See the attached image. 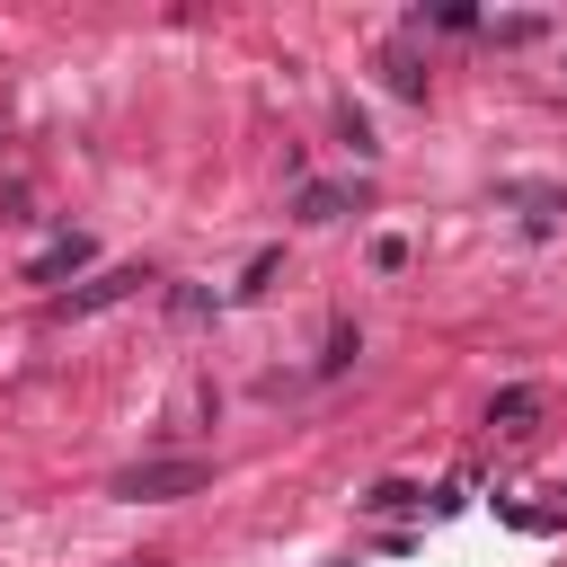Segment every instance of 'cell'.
Listing matches in <instances>:
<instances>
[{
  "instance_id": "cell-1",
  "label": "cell",
  "mask_w": 567,
  "mask_h": 567,
  "mask_svg": "<svg viewBox=\"0 0 567 567\" xmlns=\"http://www.w3.org/2000/svg\"><path fill=\"white\" fill-rule=\"evenodd\" d=\"M204 478H213V461H204V452H177V461H133V470H115L106 496H124V505H168V496H195Z\"/></svg>"
},
{
  "instance_id": "cell-2",
  "label": "cell",
  "mask_w": 567,
  "mask_h": 567,
  "mask_svg": "<svg viewBox=\"0 0 567 567\" xmlns=\"http://www.w3.org/2000/svg\"><path fill=\"white\" fill-rule=\"evenodd\" d=\"M124 292H142V266H106V275H89V284H71L53 310L62 319H89V310H106V301H124Z\"/></svg>"
},
{
  "instance_id": "cell-3",
  "label": "cell",
  "mask_w": 567,
  "mask_h": 567,
  "mask_svg": "<svg viewBox=\"0 0 567 567\" xmlns=\"http://www.w3.org/2000/svg\"><path fill=\"white\" fill-rule=\"evenodd\" d=\"M89 257H97V239H89V230H62L53 248H35V257H27V284H62V275H89Z\"/></svg>"
},
{
  "instance_id": "cell-4",
  "label": "cell",
  "mask_w": 567,
  "mask_h": 567,
  "mask_svg": "<svg viewBox=\"0 0 567 567\" xmlns=\"http://www.w3.org/2000/svg\"><path fill=\"white\" fill-rule=\"evenodd\" d=\"M540 408H549V399H540L532 381H505V390L487 399V425H496V434H532V416H540Z\"/></svg>"
},
{
  "instance_id": "cell-5",
  "label": "cell",
  "mask_w": 567,
  "mask_h": 567,
  "mask_svg": "<svg viewBox=\"0 0 567 567\" xmlns=\"http://www.w3.org/2000/svg\"><path fill=\"white\" fill-rule=\"evenodd\" d=\"M354 505H363V514H408V505H425V487H416V478H381V487H363Z\"/></svg>"
},
{
  "instance_id": "cell-6",
  "label": "cell",
  "mask_w": 567,
  "mask_h": 567,
  "mask_svg": "<svg viewBox=\"0 0 567 567\" xmlns=\"http://www.w3.org/2000/svg\"><path fill=\"white\" fill-rule=\"evenodd\" d=\"M381 71H390V89H399V97H425V71H416V53H408V44H390V53H381Z\"/></svg>"
},
{
  "instance_id": "cell-7",
  "label": "cell",
  "mask_w": 567,
  "mask_h": 567,
  "mask_svg": "<svg viewBox=\"0 0 567 567\" xmlns=\"http://www.w3.org/2000/svg\"><path fill=\"white\" fill-rule=\"evenodd\" d=\"M213 310H221V292H204V284H177V292H168V319H186V328L213 319Z\"/></svg>"
},
{
  "instance_id": "cell-8",
  "label": "cell",
  "mask_w": 567,
  "mask_h": 567,
  "mask_svg": "<svg viewBox=\"0 0 567 567\" xmlns=\"http://www.w3.org/2000/svg\"><path fill=\"white\" fill-rule=\"evenodd\" d=\"M292 213H301V221H337V213H346V195H337V186H301V195H292Z\"/></svg>"
},
{
  "instance_id": "cell-9",
  "label": "cell",
  "mask_w": 567,
  "mask_h": 567,
  "mask_svg": "<svg viewBox=\"0 0 567 567\" xmlns=\"http://www.w3.org/2000/svg\"><path fill=\"white\" fill-rule=\"evenodd\" d=\"M354 354H363V337H354V319H337V328H328V354H319V372H346Z\"/></svg>"
},
{
  "instance_id": "cell-10",
  "label": "cell",
  "mask_w": 567,
  "mask_h": 567,
  "mask_svg": "<svg viewBox=\"0 0 567 567\" xmlns=\"http://www.w3.org/2000/svg\"><path fill=\"white\" fill-rule=\"evenodd\" d=\"M549 18H496V44H540Z\"/></svg>"
},
{
  "instance_id": "cell-11",
  "label": "cell",
  "mask_w": 567,
  "mask_h": 567,
  "mask_svg": "<svg viewBox=\"0 0 567 567\" xmlns=\"http://www.w3.org/2000/svg\"><path fill=\"white\" fill-rule=\"evenodd\" d=\"M266 284H275V248H257V257H248V275H239V301H257Z\"/></svg>"
}]
</instances>
